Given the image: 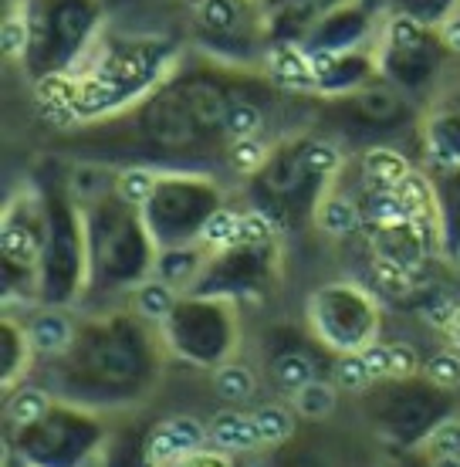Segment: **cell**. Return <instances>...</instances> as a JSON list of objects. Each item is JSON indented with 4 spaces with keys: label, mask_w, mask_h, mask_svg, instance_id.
I'll return each mask as SVG.
<instances>
[{
    "label": "cell",
    "mask_w": 460,
    "mask_h": 467,
    "mask_svg": "<svg viewBox=\"0 0 460 467\" xmlns=\"http://www.w3.org/2000/svg\"><path fill=\"white\" fill-rule=\"evenodd\" d=\"M177 45L166 37H118L95 58V68L82 78L75 109L78 116H106L126 106L177 61Z\"/></svg>",
    "instance_id": "obj_1"
},
{
    "label": "cell",
    "mask_w": 460,
    "mask_h": 467,
    "mask_svg": "<svg viewBox=\"0 0 460 467\" xmlns=\"http://www.w3.org/2000/svg\"><path fill=\"white\" fill-rule=\"evenodd\" d=\"M31 45L24 65L31 75H58L92 47L102 27V0H24Z\"/></svg>",
    "instance_id": "obj_2"
},
{
    "label": "cell",
    "mask_w": 460,
    "mask_h": 467,
    "mask_svg": "<svg viewBox=\"0 0 460 467\" xmlns=\"http://www.w3.org/2000/svg\"><path fill=\"white\" fill-rule=\"evenodd\" d=\"M444 55H447V45L440 31L424 27L403 14H393L379 31V75L390 78L396 88H420L424 82H430L444 65Z\"/></svg>",
    "instance_id": "obj_3"
},
{
    "label": "cell",
    "mask_w": 460,
    "mask_h": 467,
    "mask_svg": "<svg viewBox=\"0 0 460 467\" xmlns=\"http://www.w3.org/2000/svg\"><path fill=\"white\" fill-rule=\"evenodd\" d=\"M373 35H376V11L363 0H345L312 27V35L305 37L302 47H322V51L345 55V51H363V45Z\"/></svg>",
    "instance_id": "obj_4"
},
{
    "label": "cell",
    "mask_w": 460,
    "mask_h": 467,
    "mask_svg": "<svg viewBox=\"0 0 460 467\" xmlns=\"http://www.w3.org/2000/svg\"><path fill=\"white\" fill-rule=\"evenodd\" d=\"M264 68L271 75V82L284 92H319V82L312 75V65H308V55L302 45H268Z\"/></svg>",
    "instance_id": "obj_5"
},
{
    "label": "cell",
    "mask_w": 460,
    "mask_h": 467,
    "mask_svg": "<svg viewBox=\"0 0 460 467\" xmlns=\"http://www.w3.org/2000/svg\"><path fill=\"white\" fill-rule=\"evenodd\" d=\"M379 71L373 51H345L335 55L332 68L319 78L322 95H355L366 88V82Z\"/></svg>",
    "instance_id": "obj_6"
},
{
    "label": "cell",
    "mask_w": 460,
    "mask_h": 467,
    "mask_svg": "<svg viewBox=\"0 0 460 467\" xmlns=\"http://www.w3.org/2000/svg\"><path fill=\"white\" fill-rule=\"evenodd\" d=\"M213 447H220L227 454H240V451H254L261 447L258 441V427H254V417L250 413H237V410H224L217 413L207 431Z\"/></svg>",
    "instance_id": "obj_7"
},
{
    "label": "cell",
    "mask_w": 460,
    "mask_h": 467,
    "mask_svg": "<svg viewBox=\"0 0 460 467\" xmlns=\"http://www.w3.org/2000/svg\"><path fill=\"white\" fill-rule=\"evenodd\" d=\"M410 173H414L410 160L393 146H373L363 156V176L373 190H396Z\"/></svg>",
    "instance_id": "obj_8"
},
{
    "label": "cell",
    "mask_w": 460,
    "mask_h": 467,
    "mask_svg": "<svg viewBox=\"0 0 460 467\" xmlns=\"http://www.w3.org/2000/svg\"><path fill=\"white\" fill-rule=\"evenodd\" d=\"M0 251H4V261L7 265H17V268H37L41 261V241L37 234L27 227V223H7L0 231Z\"/></svg>",
    "instance_id": "obj_9"
},
{
    "label": "cell",
    "mask_w": 460,
    "mask_h": 467,
    "mask_svg": "<svg viewBox=\"0 0 460 467\" xmlns=\"http://www.w3.org/2000/svg\"><path fill=\"white\" fill-rule=\"evenodd\" d=\"M261 176H264V183H268L278 197H288V193H295V190L302 187L312 173L302 166V160H298V146H295V152H278V156H268V163H264ZM312 180H315V176H312Z\"/></svg>",
    "instance_id": "obj_10"
},
{
    "label": "cell",
    "mask_w": 460,
    "mask_h": 467,
    "mask_svg": "<svg viewBox=\"0 0 460 467\" xmlns=\"http://www.w3.org/2000/svg\"><path fill=\"white\" fill-rule=\"evenodd\" d=\"M71 336L75 328L61 312H41V316L31 318L27 326V342L35 346L37 352H61L71 346Z\"/></svg>",
    "instance_id": "obj_11"
},
{
    "label": "cell",
    "mask_w": 460,
    "mask_h": 467,
    "mask_svg": "<svg viewBox=\"0 0 460 467\" xmlns=\"http://www.w3.org/2000/svg\"><path fill=\"white\" fill-rule=\"evenodd\" d=\"M315 223L332 237H349L363 227V211L349 197H325L315 211Z\"/></svg>",
    "instance_id": "obj_12"
},
{
    "label": "cell",
    "mask_w": 460,
    "mask_h": 467,
    "mask_svg": "<svg viewBox=\"0 0 460 467\" xmlns=\"http://www.w3.org/2000/svg\"><path fill=\"white\" fill-rule=\"evenodd\" d=\"M132 308L136 316L146 318V322H163V318L173 316L177 308V295H173V285L166 281H142L139 288L132 292Z\"/></svg>",
    "instance_id": "obj_13"
},
{
    "label": "cell",
    "mask_w": 460,
    "mask_h": 467,
    "mask_svg": "<svg viewBox=\"0 0 460 467\" xmlns=\"http://www.w3.org/2000/svg\"><path fill=\"white\" fill-rule=\"evenodd\" d=\"M390 7L393 14H403V17L424 24V27L440 31L450 17H457L460 0H390Z\"/></svg>",
    "instance_id": "obj_14"
},
{
    "label": "cell",
    "mask_w": 460,
    "mask_h": 467,
    "mask_svg": "<svg viewBox=\"0 0 460 467\" xmlns=\"http://www.w3.org/2000/svg\"><path fill=\"white\" fill-rule=\"evenodd\" d=\"M159 180L163 176L156 173V170H146V166H132V170H122L116 176V197L126 203V207H146L149 200H153L156 187H159Z\"/></svg>",
    "instance_id": "obj_15"
},
{
    "label": "cell",
    "mask_w": 460,
    "mask_h": 467,
    "mask_svg": "<svg viewBox=\"0 0 460 467\" xmlns=\"http://www.w3.org/2000/svg\"><path fill=\"white\" fill-rule=\"evenodd\" d=\"M426 140H430V152L440 163H460V112H444L426 126Z\"/></svg>",
    "instance_id": "obj_16"
},
{
    "label": "cell",
    "mask_w": 460,
    "mask_h": 467,
    "mask_svg": "<svg viewBox=\"0 0 460 467\" xmlns=\"http://www.w3.org/2000/svg\"><path fill=\"white\" fill-rule=\"evenodd\" d=\"M213 393L224 400V403H230V407L248 403L250 393H254V376H250L248 366H237V362L220 366V369L213 373Z\"/></svg>",
    "instance_id": "obj_17"
},
{
    "label": "cell",
    "mask_w": 460,
    "mask_h": 467,
    "mask_svg": "<svg viewBox=\"0 0 460 467\" xmlns=\"http://www.w3.org/2000/svg\"><path fill=\"white\" fill-rule=\"evenodd\" d=\"M353 106L359 109L363 119H373V122H386L403 109L400 92H393L390 85H376V88H363V92L353 95Z\"/></svg>",
    "instance_id": "obj_18"
},
{
    "label": "cell",
    "mask_w": 460,
    "mask_h": 467,
    "mask_svg": "<svg viewBox=\"0 0 460 467\" xmlns=\"http://www.w3.org/2000/svg\"><path fill=\"white\" fill-rule=\"evenodd\" d=\"M250 417H254V427H258L261 447L281 444V441H288V437L295 433V417H291L284 407H274V403H268V407L254 410Z\"/></svg>",
    "instance_id": "obj_19"
},
{
    "label": "cell",
    "mask_w": 460,
    "mask_h": 467,
    "mask_svg": "<svg viewBox=\"0 0 460 467\" xmlns=\"http://www.w3.org/2000/svg\"><path fill=\"white\" fill-rule=\"evenodd\" d=\"M335 410V386L325 379H312L295 393V413L305 420H325Z\"/></svg>",
    "instance_id": "obj_20"
},
{
    "label": "cell",
    "mask_w": 460,
    "mask_h": 467,
    "mask_svg": "<svg viewBox=\"0 0 460 467\" xmlns=\"http://www.w3.org/2000/svg\"><path fill=\"white\" fill-rule=\"evenodd\" d=\"M298 160H302V166H305L315 180H329V176L342 166V156H339V150H335L332 142H325V140L298 142Z\"/></svg>",
    "instance_id": "obj_21"
},
{
    "label": "cell",
    "mask_w": 460,
    "mask_h": 467,
    "mask_svg": "<svg viewBox=\"0 0 460 467\" xmlns=\"http://www.w3.org/2000/svg\"><path fill=\"white\" fill-rule=\"evenodd\" d=\"M271 376L281 389L298 393L302 386H308L315 379V366H312V359L302 356V352H284V356H278V359L271 362Z\"/></svg>",
    "instance_id": "obj_22"
},
{
    "label": "cell",
    "mask_w": 460,
    "mask_h": 467,
    "mask_svg": "<svg viewBox=\"0 0 460 467\" xmlns=\"http://www.w3.org/2000/svg\"><path fill=\"white\" fill-rule=\"evenodd\" d=\"M264 126V112H261L254 102H244V99H234L230 109H227V119H224V132L227 140H254Z\"/></svg>",
    "instance_id": "obj_23"
},
{
    "label": "cell",
    "mask_w": 460,
    "mask_h": 467,
    "mask_svg": "<svg viewBox=\"0 0 460 467\" xmlns=\"http://www.w3.org/2000/svg\"><path fill=\"white\" fill-rule=\"evenodd\" d=\"M373 278H376L379 288L386 295H393V298H406V295L416 288L410 268H406L403 261H393V257L376 254V261H373Z\"/></svg>",
    "instance_id": "obj_24"
},
{
    "label": "cell",
    "mask_w": 460,
    "mask_h": 467,
    "mask_svg": "<svg viewBox=\"0 0 460 467\" xmlns=\"http://www.w3.org/2000/svg\"><path fill=\"white\" fill-rule=\"evenodd\" d=\"M78 88H82V78H75V75H68V71L45 75V78H37V102H45V109L75 106Z\"/></svg>",
    "instance_id": "obj_25"
},
{
    "label": "cell",
    "mask_w": 460,
    "mask_h": 467,
    "mask_svg": "<svg viewBox=\"0 0 460 467\" xmlns=\"http://www.w3.org/2000/svg\"><path fill=\"white\" fill-rule=\"evenodd\" d=\"M237 231H240V213L227 211V207H217V211L207 217V223H203L200 241L203 244L227 251V247L237 244Z\"/></svg>",
    "instance_id": "obj_26"
},
{
    "label": "cell",
    "mask_w": 460,
    "mask_h": 467,
    "mask_svg": "<svg viewBox=\"0 0 460 467\" xmlns=\"http://www.w3.org/2000/svg\"><path fill=\"white\" fill-rule=\"evenodd\" d=\"M47 407H51V400H47L45 389L27 386V389H21V393L7 403V417H11V423H17V427H31V423H37L41 417H47Z\"/></svg>",
    "instance_id": "obj_27"
},
{
    "label": "cell",
    "mask_w": 460,
    "mask_h": 467,
    "mask_svg": "<svg viewBox=\"0 0 460 467\" xmlns=\"http://www.w3.org/2000/svg\"><path fill=\"white\" fill-rule=\"evenodd\" d=\"M268 146L258 140H234L230 142V150H227V163H230V170H237V173H261L264 170V163H268Z\"/></svg>",
    "instance_id": "obj_28"
},
{
    "label": "cell",
    "mask_w": 460,
    "mask_h": 467,
    "mask_svg": "<svg viewBox=\"0 0 460 467\" xmlns=\"http://www.w3.org/2000/svg\"><path fill=\"white\" fill-rule=\"evenodd\" d=\"M278 234V221L268 211H248L240 213V231H237V244L248 247H264Z\"/></svg>",
    "instance_id": "obj_29"
},
{
    "label": "cell",
    "mask_w": 460,
    "mask_h": 467,
    "mask_svg": "<svg viewBox=\"0 0 460 467\" xmlns=\"http://www.w3.org/2000/svg\"><path fill=\"white\" fill-rule=\"evenodd\" d=\"M426 379L437 386V389H457L460 386V352H437L430 356L424 366Z\"/></svg>",
    "instance_id": "obj_30"
},
{
    "label": "cell",
    "mask_w": 460,
    "mask_h": 467,
    "mask_svg": "<svg viewBox=\"0 0 460 467\" xmlns=\"http://www.w3.org/2000/svg\"><path fill=\"white\" fill-rule=\"evenodd\" d=\"M27 45H31V31H27L24 11L4 17V27H0V51H4V58H24Z\"/></svg>",
    "instance_id": "obj_31"
},
{
    "label": "cell",
    "mask_w": 460,
    "mask_h": 467,
    "mask_svg": "<svg viewBox=\"0 0 460 467\" xmlns=\"http://www.w3.org/2000/svg\"><path fill=\"white\" fill-rule=\"evenodd\" d=\"M146 457H149V464L163 467L169 464V461H179V447L177 441H173V431H169V423H159L153 433H149V444H146Z\"/></svg>",
    "instance_id": "obj_32"
},
{
    "label": "cell",
    "mask_w": 460,
    "mask_h": 467,
    "mask_svg": "<svg viewBox=\"0 0 460 467\" xmlns=\"http://www.w3.org/2000/svg\"><path fill=\"white\" fill-rule=\"evenodd\" d=\"M369 379L373 376H369L366 362L359 359V356H342V359L335 362V383H339V389L359 393V389H366Z\"/></svg>",
    "instance_id": "obj_33"
},
{
    "label": "cell",
    "mask_w": 460,
    "mask_h": 467,
    "mask_svg": "<svg viewBox=\"0 0 460 467\" xmlns=\"http://www.w3.org/2000/svg\"><path fill=\"white\" fill-rule=\"evenodd\" d=\"M426 447L434 451V457H460V420L437 423L426 437Z\"/></svg>",
    "instance_id": "obj_34"
},
{
    "label": "cell",
    "mask_w": 460,
    "mask_h": 467,
    "mask_svg": "<svg viewBox=\"0 0 460 467\" xmlns=\"http://www.w3.org/2000/svg\"><path fill=\"white\" fill-rule=\"evenodd\" d=\"M169 423V431H173V441H177L179 454H193L197 447L203 444V427L193 417H173Z\"/></svg>",
    "instance_id": "obj_35"
},
{
    "label": "cell",
    "mask_w": 460,
    "mask_h": 467,
    "mask_svg": "<svg viewBox=\"0 0 460 467\" xmlns=\"http://www.w3.org/2000/svg\"><path fill=\"white\" fill-rule=\"evenodd\" d=\"M71 193L78 200H95L102 197V190H106V183H102V170H95V166H78L75 173H71Z\"/></svg>",
    "instance_id": "obj_36"
},
{
    "label": "cell",
    "mask_w": 460,
    "mask_h": 467,
    "mask_svg": "<svg viewBox=\"0 0 460 467\" xmlns=\"http://www.w3.org/2000/svg\"><path fill=\"white\" fill-rule=\"evenodd\" d=\"M420 369V356L410 342H393L390 346V376L393 379H410Z\"/></svg>",
    "instance_id": "obj_37"
},
{
    "label": "cell",
    "mask_w": 460,
    "mask_h": 467,
    "mask_svg": "<svg viewBox=\"0 0 460 467\" xmlns=\"http://www.w3.org/2000/svg\"><path fill=\"white\" fill-rule=\"evenodd\" d=\"M197 268V251H169V257L163 261V278L166 285H173V281H183L193 275Z\"/></svg>",
    "instance_id": "obj_38"
},
{
    "label": "cell",
    "mask_w": 460,
    "mask_h": 467,
    "mask_svg": "<svg viewBox=\"0 0 460 467\" xmlns=\"http://www.w3.org/2000/svg\"><path fill=\"white\" fill-rule=\"evenodd\" d=\"M359 359L366 362V369L373 379H383V376H390V346H383V342H369L359 349Z\"/></svg>",
    "instance_id": "obj_39"
},
{
    "label": "cell",
    "mask_w": 460,
    "mask_h": 467,
    "mask_svg": "<svg viewBox=\"0 0 460 467\" xmlns=\"http://www.w3.org/2000/svg\"><path fill=\"white\" fill-rule=\"evenodd\" d=\"M457 305L454 298H447V295H437V298H430V302L424 305V318L430 322V326L437 328H450V322H454V316H457Z\"/></svg>",
    "instance_id": "obj_40"
},
{
    "label": "cell",
    "mask_w": 460,
    "mask_h": 467,
    "mask_svg": "<svg viewBox=\"0 0 460 467\" xmlns=\"http://www.w3.org/2000/svg\"><path fill=\"white\" fill-rule=\"evenodd\" d=\"M339 4H345V0H268V4H264V11H288V7H312V11H319V14H329V11H335Z\"/></svg>",
    "instance_id": "obj_41"
},
{
    "label": "cell",
    "mask_w": 460,
    "mask_h": 467,
    "mask_svg": "<svg viewBox=\"0 0 460 467\" xmlns=\"http://www.w3.org/2000/svg\"><path fill=\"white\" fill-rule=\"evenodd\" d=\"M440 37H444V45H447L450 55H460V14L450 17V21L440 27Z\"/></svg>",
    "instance_id": "obj_42"
},
{
    "label": "cell",
    "mask_w": 460,
    "mask_h": 467,
    "mask_svg": "<svg viewBox=\"0 0 460 467\" xmlns=\"http://www.w3.org/2000/svg\"><path fill=\"white\" fill-rule=\"evenodd\" d=\"M430 467H460V457H434Z\"/></svg>",
    "instance_id": "obj_43"
},
{
    "label": "cell",
    "mask_w": 460,
    "mask_h": 467,
    "mask_svg": "<svg viewBox=\"0 0 460 467\" xmlns=\"http://www.w3.org/2000/svg\"><path fill=\"white\" fill-rule=\"evenodd\" d=\"M450 332H454V346L460 349V305H457V316H454V322H450Z\"/></svg>",
    "instance_id": "obj_44"
},
{
    "label": "cell",
    "mask_w": 460,
    "mask_h": 467,
    "mask_svg": "<svg viewBox=\"0 0 460 467\" xmlns=\"http://www.w3.org/2000/svg\"><path fill=\"white\" fill-rule=\"evenodd\" d=\"M187 4H189V7H193V11H200V7H203V4H207V0H187Z\"/></svg>",
    "instance_id": "obj_45"
},
{
    "label": "cell",
    "mask_w": 460,
    "mask_h": 467,
    "mask_svg": "<svg viewBox=\"0 0 460 467\" xmlns=\"http://www.w3.org/2000/svg\"><path fill=\"white\" fill-rule=\"evenodd\" d=\"M454 257H457V261H460V241H457V244H454Z\"/></svg>",
    "instance_id": "obj_46"
},
{
    "label": "cell",
    "mask_w": 460,
    "mask_h": 467,
    "mask_svg": "<svg viewBox=\"0 0 460 467\" xmlns=\"http://www.w3.org/2000/svg\"><path fill=\"white\" fill-rule=\"evenodd\" d=\"M254 4H261V7H264V4H268V0H254Z\"/></svg>",
    "instance_id": "obj_47"
}]
</instances>
